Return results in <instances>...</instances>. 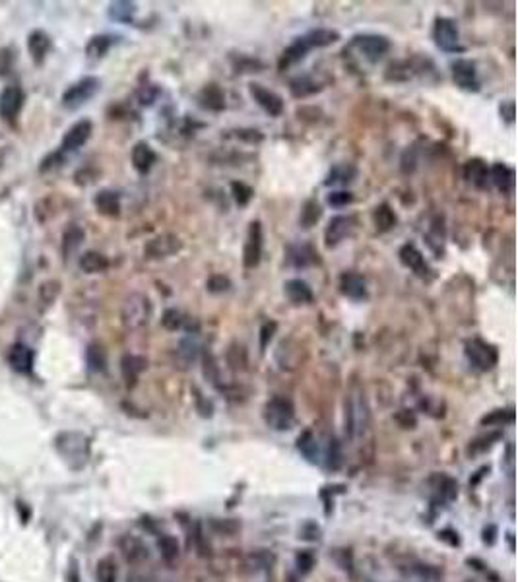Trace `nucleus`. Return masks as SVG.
I'll use <instances>...</instances> for the list:
<instances>
[{
    "label": "nucleus",
    "instance_id": "obj_1",
    "mask_svg": "<svg viewBox=\"0 0 518 582\" xmlns=\"http://www.w3.org/2000/svg\"><path fill=\"white\" fill-rule=\"evenodd\" d=\"M371 425V412L361 390H351L346 398V433L349 439L358 441Z\"/></svg>",
    "mask_w": 518,
    "mask_h": 582
},
{
    "label": "nucleus",
    "instance_id": "obj_2",
    "mask_svg": "<svg viewBox=\"0 0 518 582\" xmlns=\"http://www.w3.org/2000/svg\"><path fill=\"white\" fill-rule=\"evenodd\" d=\"M121 319L126 329L138 330L151 319V301L144 293H131L123 303Z\"/></svg>",
    "mask_w": 518,
    "mask_h": 582
},
{
    "label": "nucleus",
    "instance_id": "obj_3",
    "mask_svg": "<svg viewBox=\"0 0 518 582\" xmlns=\"http://www.w3.org/2000/svg\"><path fill=\"white\" fill-rule=\"evenodd\" d=\"M264 419L276 431L292 429L293 422H295V408H293L292 400H287L283 396L272 398L264 408Z\"/></svg>",
    "mask_w": 518,
    "mask_h": 582
},
{
    "label": "nucleus",
    "instance_id": "obj_4",
    "mask_svg": "<svg viewBox=\"0 0 518 582\" xmlns=\"http://www.w3.org/2000/svg\"><path fill=\"white\" fill-rule=\"evenodd\" d=\"M464 354H466L470 365L476 371H491L493 367L497 365V359H499L495 346H491V344L480 338L468 340L466 346H464Z\"/></svg>",
    "mask_w": 518,
    "mask_h": 582
},
{
    "label": "nucleus",
    "instance_id": "obj_5",
    "mask_svg": "<svg viewBox=\"0 0 518 582\" xmlns=\"http://www.w3.org/2000/svg\"><path fill=\"white\" fill-rule=\"evenodd\" d=\"M435 45L444 53H462L460 31L453 18H437L433 26Z\"/></svg>",
    "mask_w": 518,
    "mask_h": 582
},
{
    "label": "nucleus",
    "instance_id": "obj_6",
    "mask_svg": "<svg viewBox=\"0 0 518 582\" xmlns=\"http://www.w3.org/2000/svg\"><path fill=\"white\" fill-rule=\"evenodd\" d=\"M99 90V80L95 76H85L82 80H78L72 84L65 94H62V105L66 109H78L84 103H87Z\"/></svg>",
    "mask_w": 518,
    "mask_h": 582
},
{
    "label": "nucleus",
    "instance_id": "obj_7",
    "mask_svg": "<svg viewBox=\"0 0 518 582\" xmlns=\"http://www.w3.org/2000/svg\"><path fill=\"white\" fill-rule=\"evenodd\" d=\"M351 45L358 49L363 57L367 58L369 63H378L381 58L385 57L390 49V41L385 35H377V33H363V35H356Z\"/></svg>",
    "mask_w": 518,
    "mask_h": 582
},
{
    "label": "nucleus",
    "instance_id": "obj_8",
    "mask_svg": "<svg viewBox=\"0 0 518 582\" xmlns=\"http://www.w3.org/2000/svg\"><path fill=\"white\" fill-rule=\"evenodd\" d=\"M262 256V226L260 222H251L249 233H247V243L243 249V264L245 268H256Z\"/></svg>",
    "mask_w": 518,
    "mask_h": 582
},
{
    "label": "nucleus",
    "instance_id": "obj_9",
    "mask_svg": "<svg viewBox=\"0 0 518 582\" xmlns=\"http://www.w3.org/2000/svg\"><path fill=\"white\" fill-rule=\"evenodd\" d=\"M356 229V219L351 216H334L328 222L326 226V231H324V243L328 249L332 247H338L342 241H346L348 237H351Z\"/></svg>",
    "mask_w": 518,
    "mask_h": 582
},
{
    "label": "nucleus",
    "instance_id": "obj_10",
    "mask_svg": "<svg viewBox=\"0 0 518 582\" xmlns=\"http://www.w3.org/2000/svg\"><path fill=\"white\" fill-rule=\"evenodd\" d=\"M453 78L456 85L462 88V90H468V92H478L480 90L476 65L471 60H468V58H458L456 63H453Z\"/></svg>",
    "mask_w": 518,
    "mask_h": 582
},
{
    "label": "nucleus",
    "instance_id": "obj_11",
    "mask_svg": "<svg viewBox=\"0 0 518 582\" xmlns=\"http://www.w3.org/2000/svg\"><path fill=\"white\" fill-rule=\"evenodd\" d=\"M22 105H24V92L19 85H6L0 92V117L4 121H12L19 113Z\"/></svg>",
    "mask_w": 518,
    "mask_h": 582
},
{
    "label": "nucleus",
    "instance_id": "obj_12",
    "mask_svg": "<svg viewBox=\"0 0 518 582\" xmlns=\"http://www.w3.org/2000/svg\"><path fill=\"white\" fill-rule=\"evenodd\" d=\"M92 131H94V124L84 119V121H78L76 124H72L68 131H66L65 138H62V146L60 150L62 151H76L80 150L84 146L85 142L90 140L92 136Z\"/></svg>",
    "mask_w": 518,
    "mask_h": 582
},
{
    "label": "nucleus",
    "instance_id": "obj_13",
    "mask_svg": "<svg viewBox=\"0 0 518 582\" xmlns=\"http://www.w3.org/2000/svg\"><path fill=\"white\" fill-rule=\"evenodd\" d=\"M251 95L256 103L262 107L266 113L270 117H280L283 113V99L278 94H274L270 90H266L262 84H251L249 85Z\"/></svg>",
    "mask_w": 518,
    "mask_h": 582
},
{
    "label": "nucleus",
    "instance_id": "obj_14",
    "mask_svg": "<svg viewBox=\"0 0 518 582\" xmlns=\"http://www.w3.org/2000/svg\"><path fill=\"white\" fill-rule=\"evenodd\" d=\"M179 249H181L179 237L165 233V235H160V237H156V239H151V241H148L146 249H144V254H146L148 258H165V256H171V254L177 253Z\"/></svg>",
    "mask_w": 518,
    "mask_h": 582
},
{
    "label": "nucleus",
    "instance_id": "obj_15",
    "mask_svg": "<svg viewBox=\"0 0 518 582\" xmlns=\"http://www.w3.org/2000/svg\"><path fill=\"white\" fill-rule=\"evenodd\" d=\"M119 547H121V554H123V557L128 563L140 565L150 557V551H148L146 544L142 540H138V538H134V535H123L121 542H119Z\"/></svg>",
    "mask_w": 518,
    "mask_h": 582
},
{
    "label": "nucleus",
    "instance_id": "obj_16",
    "mask_svg": "<svg viewBox=\"0 0 518 582\" xmlns=\"http://www.w3.org/2000/svg\"><path fill=\"white\" fill-rule=\"evenodd\" d=\"M58 447L60 451L65 452V456L68 458H82L85 460L87 456V439L84 435L78 433H65L58 437Z\"/></svg>",
    "mask_w": 518,
    "mask_h": 582
},
{
    "label": "nucleus",
    "instance_id": "obj_17",
    "mask_svg": "<svg viewBox=\"0 0 518 582\" xmlns=\"http://www.w3.org/2000/svg\"><path fill=\"white\" fill-rule=\"evenodd\" d=\"M317 256L319 254L315 253L309 244H290L285 249V263L293 268H307L319 260Z\"/></svg>",
    "mask_w": 518,
    "mask_h": 582
},
{
    "label": "nucleus",
    "instance_id": "obj_18",
    "mask_svg": "<svg viewBox=\"0 0 518 582\" xmlns=\"http://www.w3.org/2000/svg\"><path fill=\"white\" fill-rule=\"evenodd\" d=\"M340 290L342 293L353 301L367 299V283L359 274L346 272L340 278Z\"/></svg>",
    "mask_w": 518,
    "mask_h": 582
},
{
    "label": "nucleus",
    "instance_id": "obj_19",
    "mask_svg": "<svg viewBox=\"0 0 518 582\" xmlns=\"http://www.w3.org/2000/svg\"><path fill=\"white\" fill-rule=\"evenodd\" d=\"M156 160H158V156H156V151H153V148H151L148 142H138L134 148H132V165H134V169L138 171V173H148V171L153 167V163H156Z\"/></svg>",
    "mask_w": 518,
    "mask_h": 582
},
{
    "label": "nucleus",
    "instance_id": "obj_20",
    "mask_svg": "<svg viewBox=\"0 0 518 582\" xmlns=\"http://www.w3.org/2000/svg\"><path fill=\"white\" fill-rule=\"evenodd\" d=\"M464 177L470 181L476 188H487L490 187V167L487 163L481 160H470L464 165Z\"/></svg>",
    "mask_w": 518,
    "mask_h": 582
},
{
    "label": "nucleus",
    "instance_id": "obj_21",
    "mask_svg": "<svg viewBox=\"0 0 518 582\" xmlns=\"http://www.w3.org/2000/svg\"><path fill=\"white\" fill-rule=\"evenodd\" d=\"M283 293L285 297L292 301L293 305H307L312 301V290L311 285L303 280H287L283 283Z\"/></svg>",
    "mask_w": 518,
    "mask_h": 582
},
{
    "label": "nucleus",
    "instance_id": "obj_22",
    "mask_svg": "<svg viewBox=\"0 0 518 582\" xmlns=\"http://www.w3.org/2000/svg\"><path fill=\"white\" fill-rule=\"evenodd\" d=\"M8 361L10 365L14 367L18 373L28 375V373H31V369H33V349L24 346V344H16L14 348L10 349Z\"/></svg>",
    "mask_w": 518,
    "mask_h": 582
},
{
    "label": "nucleus",
    "instance_id": "obj_23",
    "mask_svg": "<svg viewBox=\"0 0 518 582\" xmlns=\"http://www.w3.org/2000/svg\"><path fill=\"white\" fill-rule=\"evenodd\" d=\"M398 256H400V263L404 264L406 268L414 270L417 276H425V274L429 272V268H427V263H425L424 254L419 253V251L415 249L414 244H404V247L400 249Z\"/></svg>",
    "mask_w": 518,
    "mask_h": 582
},
{
    "label": "nucleus",
    "instance_id": "obj_24",
    "mask_svg": "<svg viewBox=\"0 0 518 582\" xmlns=\"http://www.w3.org/2000/svg\"><path fill=\"white\" fill-rule=\"evenodd\" d=\"M94 204L103 216H119L121 214V197L115 190H99L94 198Z\"/></svg>",
    "mask_w": 518,
    "mask_h": 582
},
{
    "label": "nucleus",
    "instance_id": "obj_25",
    "mask_svg": "<svg viewBox=\"0 0 518 582\" xmlns=\"http://www.w3.org/2000/svg\"><path fill=\"white\" fill-rule=\"evenodd\" d=\"M28 49L29 55L33 57V60H35L37 65H41V63L45 60V57H47L49 51H51V38H49L45 31L35 29V31L29 33Z\"/></svg>",
    "mask_w": 518,
    "mask_h": 582
},
{
    "label": "nucleus",
    "instance_id": "obj_26",
    "mask_svg": "<svg viewBox=\"0 0 518 582\" xmlns=\"http://www.w3.org/2000/svg\"><path fill=\"white\" fill-rule=\"evenodd\" d=\"M309 51H311V47H309V43L305 41V38H297L292 45L282 53L280 65H278L280 66V70H285V68H290V66H293L295 63L303 60V58L307 57Z\"/></svg>",
    "mask_w": 518,
    "mask_h": 582
},
{
    "label": "nucleus",
    "instance_id": "obj_27",
    "mask_svg": "<svg viewBox=\"0 0 518 582\" xmlns=\"http://www.w3.org/2000/svg\"><path fill=\"white\" fill-rule=\"evenodd\" d=\"M198 101L208 111H222L226 107V95H224L219 85L208 84L204 85V90L198 95Z\"/></svg>",
    "mask_w": 518,
    "mask_h": 582
},
{
    "label": "nucleus",
    "instance_id": "obj_28",
    "mask_svg": "<svg viewBox=\"0 0 518 582\" xmlns=\"http://www.w3.org/2000/svg\"><path fill=\"white\" fill-rule=\"evenodd\" d=\"M490 181L501 192H510L515 187V171L505 163H495L490 169Z\"/></svg>",
    "mask_w": 518,
    "mask_h": 582
},
{
    "label": "nucleus",
    "instance_id": "obj_29",
    "mask_svg": "<svg viewBox=\"0 0 518 582\" xmlns=\"http://www.w3.org/2000/svg\"><path fill=\"white\" fill-rule=\"evenodd\" d=\"M198 354H200L198 332H187V336L181 338L179 348H177V356L181 357L183 363H192V361H197Z\"/></svg>",
    "mask_w": 518,
    "mask_h": 582
},
{
    "label": "nucleus",
    "instance_id": "obj_30",
    "mask_svg": "<svg viewBox=\"0 0 518 582\" xmlns=\"http://www.w3.org/2000/svg\"><path fill=\"white\" fill-rule=\"evenodd\" d=\"M305 38V41L309 43V47L311 49H321V47H328V45H332V43H336L340 39V33L336 31V29H326V28H319V29H312V31H309V33H305L303 35Z\"/></svg>",
    "mask_w": 518,
    "mask_h": 582
},
{
    "label": "nucleus",
    "instance_id": "obj_31",
    "mask_svg": "<svg viewBox=\"0 0 518 582\" xmlns=\"http://www.w3.org/2000/svg\"><path fill=\"white\" fill-rule=\"evenodd\" d=\"M80 268L85 274H101L109 268V260L107 256L97 251H87L80 256Z\"/></svg>",
    "mask_w": 518,
    "mask_h": 582
},
{
    "label": "nucleus",
    "instance_id": "obj_32",
    "mask_svg": "<svg viewBox=\"0 0 518 582\" xmlns=\"http://www.w3.org/2000/svg\"><path fill=\"white\" fill-rule=\"evenodd\" d=\"M319 90H321V85H319V82H315L311 76H297L290 82V92L297 99L309 97V95L317 94Z\"/></svg>",
    "mask_w": 518,
    "mask_h": 582
},
{
    "label": "nucleus",
    "instance_id": "obj_33",
    "mask_svg": "<svg viewBox=\"0 0 518 582\" xmlns=\"http://www.w3.org/2000/svg\"><path fill=\"white\" fill-rule=\"evenodd\" d=\"M113 35H95L85 45V55L90 60H99L107 55V51L113 45Z\"/></svg>",
    "mask_w": 518,
    "mask_h": 582
},
{
    "label": "nucleus",
    "instance_id": "obj_34",
    "mask_svg": "<svg viewBox=\"0 0 518 582\" xmlns=\"http://www.w3.org/2000/svg\"><path fill=\"white\" fill-rule=\"evenodd\" d=\"M358 175V169L349 163H340L334 165L328 173V178L324 181V185H348Z\"/></svg>",
    "mask_w": 518,
    "mask_h": 582
},
{
    "label": "nucleus",
    "instance_id": "obj_35",
    "mask_svg": "<svg viewBox=\"0 0 518 582\" xmlns=\"http://www.w3.org/2000/svg\"><path fill=\"white\" fill-rule=\"evenodd\" d=\"M148 361L140 356H124L123 357V375L128 381V385H134L142 371L146 369Z\"/></svg>",
    "mask_w": 518,
    "mask_h": 582
},
{
    "label": "nucleus",
    "instance_id": "obj_36",
    "mask_svg": "<svg viewBox=\"0 0 518 582\" xmlns=\"http://www.w3.org/2000/svg\"><path fill=\"white\" fill-rule=\"evenodd\" d=\"M373 224H375L377 231H381V233L390 231V229L394 227L396 216L388 204H381V206H377L373 210Z\"/></svg>",
    "mask_w": 518,
    "mask_h": 582
},
{
    "label": "nucleus",
    "instance_id": "obj_37",
    "mask_svg": "<svg viewBox=\"0 0 518 582\" xmlns=\"http://www.w3.org/2000/svg\"><path fill=\"white\" fill-rule=\"evenodd\" d=\"M136 4L134 2H126V0H119V2H113L109 6V16L115 19V22H121V24H131L134 19V14H136Z\"/></svg>",
    "mask_w": 518,
    "mask_h": 582
},
{
    "label": "nucleus",
    "instance_id": "obj_38",
    "mask_svg": "<svg viewBox=\"0 0 518 582\" xmlns=\"http://www.w3.org/2000/svg\"><path fill=\"white\" fill-rule=\"evenodd\" d=\"M322 216V208L317 200H307L301 210V226L312 227Z\"/></svg>",
    "mask_w": 518,
    "mask_h": 582
},
{
    "label": "nucleus",
    "instance_id": "obj_39",
    "mask_svg": "<svg viewBox=\"0 0 518 582\" xmlns=\"http://www.w3.org/2000/svg\"><path fill=\"white\" fill-rule=\"evenodd\" d=\"M297 447H299V451L309 460H317V456H319V439L311 431L303 433L301 437H299V441H297Z\"/></svg>",
    "mask_w": 518,
    "mask_h": 582
},
{
    "label": "nucleus",
    "instance_id": "obj_40",
    "mask_svg": "<svg viewBox=\"0 0 518 582\" xmlns=\"http://www.w3.org/2000/svg\"><path fill=\"white\" fill-rule=\"evenodd\" d=\"M82 241H84V231L78 226L68 227L65 233V241H62V251H65L66 256L74 253L76 249L82 244Z\"/></svg>",
    "mask_w": 518,
    "mask_h": 582
},
{
    "label": "nucleus",
    "instance_id": "obj_41",
    "mask_svg": "<svg viewBox=\"0 0 518 582\" xmlns=\"http://www.w3.org/2000/svg\"><path fill=\"white\" fill-rule=\"evenodd\" d=\"M231 194H233V200H235L239 206H247V204L251 202L253 194H255V190L249 187V185H245V183L235 181V183H231Z\"/></svg>",
    "mask_w": 518,
    "mask_h": 582
},
{
    "label": "nucleus",
    "instance_id": "obj_42",
    "mask_svg": "<svg viewBox=\"0 0 518 582\" xmlns=\"http://www.w3.org/2000/svg\"><path fill=\"white\" fill-rule=\"evenodd\" d=\"M515 419V410L507 408V410H495L490 415H485L481 419V425H505V423H512Z\"/></svg>",
    "mask_w": 518,
    "mask_h": 582
},
{
    "label": "nucleus",
    "instance_id": "obj_43",
    "mask_svg": "<svg viewBox=\"0 0 518 582\" xmlns=\"http://www.w3.org/2000/svg\"><path fill=\"white\" fill-rule=\"evenodd\" d=\"M87 363H90V367H92L94 371H103L105 363H107V357H105V351L101 346L92 344V346L87 348Z\"/></svg>",
    "mask_w": 518,
    "mask_h": 582
},
{
    "label": "nucleus",
    "instance_id": "obj_44",
    "mask_svg": "<svg viewBox=\"0 0 518 582\" xmlns=\"http://www.w3.org/2000/svg\"><path fill=\"white\" fill-rule=\"evenodd\" d=\"M187 319L183 317V313L177 309H167L163 313V319H161V324L165 326L167 330H179L185 326Z\"/></svg>",
    "mask_w": 518,
    "mask_h": 582
},
{
    "label": "nucleus",
    "instance_id": "obj_45",
    "mask_svg": "<svg viewBox=\"0 0 518 582\" xmlns=\"http://www.w3.org/2000/svg\"><path fill=\"white\" fill-rule=\"evenodd\" d=\"M117 579V571H115V565L109 561V559H103L99 561L97 565V581L99 582H115Z\"/></svg>",
    "mask_w": 518,
    "mask_h": 582
},
{
    "label": "nucleus",
    "instance_id": "obj_46",
    "mask_svg": "<svg viewBox=\"0 0 518 582\" xmlns=\"http://www.w3.org/2000/svg\"><path fill=\"white\" fill-rule=\"evenodd\" d=\"M351 200H353V194L348 192V190H334V192H330L328 197H326V202L334 208L348 206Z\"/></svg>",
    "mask_w": 518,
    "mask_h": 582
},
{
    "label": "nucleus",
    "instance_id": "obj_47",
    "mask_svg": "<svg viewBox=\"0 0 518 582\" xmlns=\"http://www.w3.org/2000/svg\"><path fill=\"white\" fill-rule=\"evenodd\" d=\"M326 460H328V468H338L342 462V452H340V444L336 439H330L328 447H326Z\"/></svg>",
    "mask_w": 518,
    "mask_h": 582
},
{
    "label": "nucleus",
    "instance_id": "obj_48",
    "mask_svg": "<svg viewBox=\"0 0 518 582\" xmlns=\"http://www.w3.org/2000/svg\"><path fill=\"white\" fill-rule=\"evenodd\" d=\"M58 295V282H45L39 290V297L45 305H51L53 301L57 299Z\"/></svg>",
    "mask_w": 518,
    "mask_h": 582
},
{
    "label": "nucleus",
    "instance_id": "obj_49",
    "mask_svg": "<svg viewBox=\"0 0 518 582\" xmlns=\"http://www.w3.org/2000/svg\"><path fill=\"white\" fill-rule=\"evenodd\" d=\"M206 288H208V291H212V293H222V291H227L229 288H231V282L227 280L226 276L216 274V276H212V278L208 280Z\"/></svg>",
    "mask_w": 518,
    "mask_h": 582
},
{
    "label": "nucleus",
    "instance_id": "obj_50",
    "mask_svg": "<svg viewBox=\"0 0 518 582\" xmlns=\"http://www.w3.org/2000/svg\"><path fill=\"white\" fill-rule=\"evenodd\" d=\"M160 547H161V551H163V557H165L167 561L175 559L177 554H179V545H177V542H175L173 538H169V535L161 538Z\"/></svg>",
    "mask_w": 518,
    "mask_h": 582
},
{
    "label": "nucleus",
    "instance_id": "obj_51",
    "mask_svg": "<svg viewBox=\"0 0 518 582\" xmlns=\"http://www.w3.org/2000/svg\"><path fill=\"white\" fill-rule=\"evenodd\" d=\"M276 330H278V324H276L274 320L264 322L262 329H260V349H266V346L270 344V340H272V336L276 334Z\"/></svg>",
    "mask_w": 518,
    "mask_h": 582
},
{
    "label": "nucleus",
    "instance_id": "obj_52",
    "mask_svg": "<svg viewBox=\"0 0 518 582\" xmlns=\"http://www.w3.org/2000/svg\"><path fill=\"white\" fill-rule=\"evenodd\" d=\"M14 57L10 53V49H0V76H6L12 70Z\"/></svg>",
    "mask_w": 518,
    "mask_h": 582
},
{
    "label": "nucleus",
    "instance_id": "obj_53",
    "mask_svg": "<svg viewBox=\"0 0 518 582\" xmlns=\"http://www.w3.org/2000/svg\"><path fill=\"white\" fill-rule=\"evenodd\" d=\"M501 115L507 119V122L515 121V101H509V103L501 105Z\"/></svg>",
    "mask_w": 518,
    "mask_h": 582
},
{
    "label": "nucleus",
    "instance_id": "obj_54",
    "mask_svg": "<svg viewBox=\"0 0 518 582\" xmlns=\"http://www.w3.org/2000/svg\"><path fill=\"white\" fill-rule=\"evenodd\" d=\"M128 582H153L148 576H140V574H131L128 576Z\"/></svg>",
    "mask_w": 518,
    "mask_h": 582
}]
</instances>
